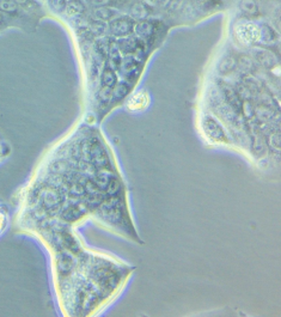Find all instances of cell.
<instances>
[{"label": "cell", "mask_w": 281, "mask_h": 317, "mask_svg": "<svg viewBox=\"0 0 281 317\" xmlns=\"http://www.w3.org/2000/svg\"><path fill=\"white\" fill-rule=\"evenodd\" d=\"M146 1L150 2L153 7L157 6V7L164 8L170 1H171V0H146Z\"/></svg>", "instance_id": "cell-12"}, {"label": "cell", "mask_w": 281, "mask_h": 317, "mask_svg": "<svg viewBox=\"0 0 281 317\" xmlns=\"http://www.w3.org/2000/svg\"><path fill=\"white\" fill-rule=\"evenodd\" d=\"M130 18H133L135 22H141L151 18V16L155 12V7L146 0H134L128 6Z\"/></svg>", "instance_id": "cell-4"}, {"label": "cell", "mask_w": 281, "mask_h": 317, "mask_svg": "<svg viewBox=\"0 0 281 317\" xmlns=\"http://www.w3.org/2000/svg\"><path fill=\"white\" fill-rule=\"evenodd\" d=\"M1 19H2V18H1V13H0V22H1Z\"/></svg>", "instance_id": "cell-14"}, {"label": "cell", "mask_w": 281, "mask_h": 317, "mask_svg": "<svg viewBox=\"0 0 281 317\" xmlns=\"http://www.w3.org/2000/svg\"><path fill=\"white\" fill-rule=\"evenodd\" d=\"M239 10L247 19L257 18L261 14L260 6L256 0H242L239 4Z\"/></svg>", "instance_id": "cell-6"}, {"label": "cell", "mask_w": 281, "mask_h": 317, "mask_svg": "<svg viewBox=\"0 0 281 317\" xmlns=\"http://www.w3.org/2000/svg\"><path fill=\"white\" fill-rule=\"evenodd\" d=\"M49 5H51L52 10L55 12H63L67 7V2L66 0H49Z\"/></svg>", "instance_id": "cell-10"}, {"label": "cell", "mask_w": 281, "mask_h": 317, "mask_svg": "<svg viewBox=\"0 0 281 317\" xmlns=\"http://www.w3.org/2000/svg\"><path fill=\"white\" fill-rule=\"evenodd\" d=\"M234 36L243 45H254L260 42L261 27L250 19H242L234 24Z\"/></svg>", "instance_id": "cell-2"}, {"label": "cell", "mask_w": 281, "mask_h": 317, "mask_svg": "<svg viewBox=\"0 0 281 317\" xmlns=\"http://www.w3.org/2000/svg\"><path fill=\"white\" fill-rule=\"evenodd\" d=\"M0 153H1V150H0Z\"/></svg>", "instance_id": "cell-15"}, {"label": "cell", "mask_w": 281, "mask_h": 317, "mask_svg": "<svg viewBox=\"0 0 281 317\" xmlns=\"http://www.w3.org/2000/svg\"><path fill=\"white\" fill-rule=\"evenodd\" d=\"M223 6V0H185L184 6L179 14L187 16V19H199L217 12Z\"/></svg>", "instance_id": "cell-1"}, {"label": "cell", "mask_w": 281, "mask_h": 317, "mask_svg": "<svg viewBox=\"0 0 281 317\" xmlns=\"http://www.w3.org/2000/svg\"><path fill=\"white\" fill-rule=\"evenodd\" d=\"M103 81L107 84V85H114L115 83V78H114V74L112 73L110 71H106L103 74Z\"/></svg>", "instance_id": "cell-11"}, {"label": "cell", "mask_w": 281, "mask_h": 317, "mask_svg": "<svg viewBox=\"0 0 281 317\" xmlns=\"http://www.w3.org/2000/svg\"><path fill=\"white\" fill-rule=\"evenodd\" d=\"M116 16V11H114V8L109 6H98L94 8L95 19L101 20V22H110V20Z\"/></svg>", "instance_id": "cell-7"}, {"label": "cell", "mask_w": 281, "mask_h": 317, "mask_svg": "<svg viewBox=\"0 0 281 317\" xmlns=\"http://www.w3.org/2000/svg\"><path fill=\"white\" fill-rule=\"evenodd\" d=\"M135 20L129 16H117L114 17L109 22V30L116 37H126L134 31Z\"/></svg>", "instance_id": "cell-3"}, {"label": "cell", "mask_w": 281, "mask_h": 317, "mask_svg": "<svg viewBox=\"0 0 281 317\" xmlns=\"http://www.w3.org/2000/svg\"><path fill=\"white\" fill-rule=\"evenodd\" d=\"M0 11L6 13H16L18 11V4L14 0H0Z\"/></svg>", "instance_id": "cell-8"}, {"label": "cell", "mask_w": 281, "mask_h": 317, "mask_svg": "<svg viewBox=\"0 0 281 317\" xmlns=\"http://www.w3.org/2000/svg\"><path fill=\"white\" fill-rule=\"evenodd\" d=\"M90 4L92 6L98 7V6H109L112 7V5H116L120 4V2H123L124 0H88Z\"/></svg>", "instance_id": "cell-9"}, {"label": "cell", "mask_w": 281, "mask_h": 317, "mask_svg": "<svg viewBox=\"0 0 281 317\" xmlns=\"http://www.w3.org/2000/svg\"><path fill=\"white\" fill-rule=\"evenodd\" d=\"M150 103L149 95L145 91H139L135 95H133L128 101V108L133 112H141V110L146 109Z\"/></svg>", "instance_id": "cell-5"}, {"label": "cell", "mask_w": 281, "mask_h": 317, "mask_svg": "<svg viewBox=\"0 0 281 317\" xmlns=\"http://www.w3.org/2000/svg\"><path fill=\"white\" fill-rule=\"evenodd\" d=\"M14 1H16L17 4H27L28 0H14Z\"/></svg>", "instance_id": "cell-13"}]
</instances>
